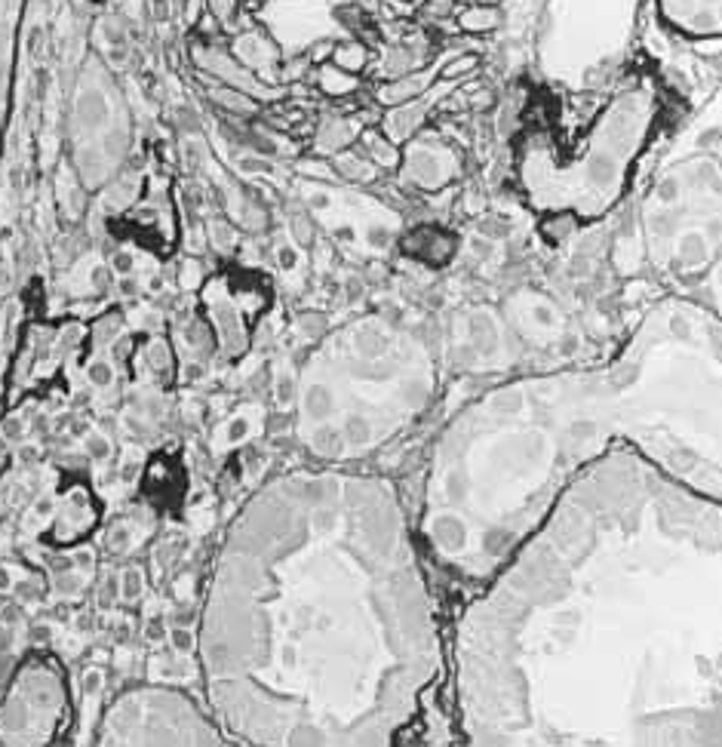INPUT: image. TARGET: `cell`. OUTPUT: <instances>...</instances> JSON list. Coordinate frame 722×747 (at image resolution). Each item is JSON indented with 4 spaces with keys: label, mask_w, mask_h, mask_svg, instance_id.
Returning a JSON list of instances; mask_svg holds the SVG:
<instances>
[{
    "label": "cell",
    "mask_w": 722,
    "mask_h": 747,
    "mask_svg": "<svg viewBox=\"0 0 722 747\" xmlns=\"http://www.w3.org/2000/svg\"><path fill=\"white\" fill-rule=\"evenodd\" d=\"M719 498L618 443L483 581L455 637L471 744H719Z\"/></svg>",
    "instance_id": "obj_1"
},
{
    "label": "cell",
    "mask_w": 722,
    "mask_h": 747,
    "mask_svg": "<svg viewBox=\"0 0 722 747\" xmlns=\"http://www.w3.org/2000/svg\"><path fill=\"white\" fill-rule=\"evenodd\" d=\"M203 621L212 704L249 744H391L443 668L397 486L295 471L243 508Z\"/></svg>",
    "instance_id": "obj_2"
},
{
    "label": "cell",
    "mask_w": 722,
    "mask_h": 747,
    "mask_svg": "<svg viewBox=\"0 0 722 747\" xmlns=\"http://www.w3.org/2000/svg\"><path fill=\"white\" fill-rule=\"evenodd\" d=\"M719 342L713 311L670 296L609 366L517 379L474 400L437 440L424 483L434 560L483 585L563 486L618 443L719 498Z\"/></svg>",
    "instance_id": "obj_3"
},
{
    "label": "cell",
    "mask_w": 722,
    "mask_h": 747,
    "mask_svg": "<svg viewBox=\"0 0 722 747\" xmlns=\"http://www.w3.org/2000/svg\"><path fill=\"white\" fill-rule=\"evenodd\" d=\"M434 388V360L406 329L381 317L338 329L302 369L308 449L332 465L363 459L412 422Z\"/></svg>",
    "instance_id": "obj_4"
},
{
    "label": "cell",
    "mask_w": 722,
    "mask_h": 747,
    "mask_svg": "<svg viewBox=\"0 0 722 747\" xmlns=\"http://www.w3.org/2000/svg\"><path fill=\"white\" fill-rule=\"evenodd\" d=\"M661 114L652 80H636L575 133H532L517 148V179L532 210L578 222L603 219L627 191L630 173Z\"/></svg>",
    "instance_id": "obj_5"
},
{
    "label": "cell",
    "mask_w": 722,
    "mask_h": 747,
    "mask_svg": "<svg viewBox=\"0 0 722 747\" xmlns=\"http://www.w3.org/2000/svg\"><path fill=\"white\" fill-rule=\"evenodd\" d=\"M661 19L692 40H716L722 31V0H655Z\"/></svg>",
    "instance_id": "obj_6"
},
{
    "label": "cell",
    "mask_w": 722,
    "mask_h": 747,
    "mask_svg": "<svg viewBox=\"0 0 722 747\" xmlns=\"http://www.w3.org/2000/svg\"><path fill=\"white\" fill-rule=\"evenodd\" d=\"M403 173L412 185L424 191H440L458 176V154L446 145H412L406 157H400Z\"/></svg>",
    "instance_id": "obj_7"
},
{
    "label": "cell",
    "mask_w": 722,
    "mask_h": 747,
    "mask_svg": "<svg viewBox=\"0 0 722 747\" xmlns=\"http://www.w3.org/2000/svg\"><path fill=\"white\" fill-rule=\"evenodd\" d=\"M194 62L200 68H206L209 74H216L225 87L240 90L249 99H277V96H283V90L268 87L262 77H256L249 68H243L231 53H225L219 47H194Z\"/></svg>",
    "instance_id": "obj_8"
},
{
    "label": "cell",
    "mask_w": 722,
    "mask_h": 747,
    "mask_svg": "<svg viewBox=\"0 0 722 747\" xmlns=\"http://www.w3.org/2000/svg\"><path fill=\"white\" fill-rule=\"evenodd\" d=\"M234 59L249 71H259V77L265 80L268 71L280 62V50L262 31H246L234 40Z\"/></svg>",
    "instance_id": "obj_9"
},
{
    "label": "cell",
    "mask_w": 722,
    "mask_h": 747,
    "mask_svg": "<svg viewBox=\"0 0 722 747\" xmlns=\"http://www.w3.org/2000/svg\"><path fill=\"white\" fill-rule=\"evenodd\" d=\"M357 133H360L357 120H342V117L323 120L320 123V133H317V148L329 151V154H338V151L348 148L357 139Z\"/></svg>",
    "instance_id": "obj_10"
},
{
    "label": "cell",
    "mask_w": 722,
    "mask_h": 747,
    "mask_svg": "<svg viewBox=\"0 0 722 747\" xmlns=\"http://www.w3.org/2000/svg\"><path fill=\"white\" fill-rule=\"evenodd\" d=\"M501 25V10L489 4H471L458 13V28L464 34H489Z\"/></svg>",
    "instance_id": "obj_11"
},
{
    "label": "cell",
    "mask_w": 722,
    "mask_h": 747,
    "mask_svg": "<svg viewBox=\"0 0 722 747\" xmlns=\"http://www.w3.org/2000/svg\"><path fill=\"white\" fill-rule=\"evenodd\" d=\"M332 65L348 74H360L369 65V50L360 40H342V44L332 47Z\"/></svg>",
    "instance_id": "obj_12"
},
{
    "label": "cell",
    "mask_w": 722,
    "mask_h": 747,
    "mask_svg": "<svg viewBox=\"0 0 722 747\" xmlns=\"http://www.w3.org/2000/svg\"><path fill=\"white\" fill-rule=\"evenodd\" d=\"M320 87H323L329 96L354 93V90H357V74H348V71L335 68V65H323V68H320Z\"/></svg>",
    "instance_id": "obj_13"
},
{
    "label": "cell",
    "mask_w": 722,
    "mask_h": 747,
    "mask_svg": "<svg viewBox=\"0 0 722 747\" xmlns=\"http://www.w3.org/2000/svg\"><path fill=\"white\" fill-rule=\"evenodd\" d=\"M366 151L372 154V160L378 163V166H400V157H403V151L388 139V136H375V133H366Z\"/></svg>",
    "instance_id": "obj_14"
},
{
    "label": "cell",
    "mask_w": 722,
    "mask_h": 747,
    "mask_svg": "<svg viewBox=\"0 0 722 747\" xmlns=\"http://www.w3.org/2000/svg\"><path fill=\"white\" fill-rule=\"evenodd\" d=\"M206 7L222 28H234L237 22V0H206Z\"/></svg>",
    "instance_id": "obj_15"
},
{
    "label": "cell",
    "mask_w": 722,
    "mask_h": 747,
    "mask_svg": "<svg viewBox=\"0 0 722 747\" xmlns=\"http://www.w3.org/2000/svg\"><path fill=\"white\" fill-rule=\"evenodd\" d=\"M120 594H123L126 600H136V597L142 594V572H136V569L123 572V581H120Z\"/></svg>",
    "instance_id": "obj_16"
},
{
    "label": "cell",
    "mask_w": 722,
    "mask_h": 747,
    "mask_svg": "<svg viewBox=\"0 0 722 747\" xmlns=\"http://www.w3.org/2000/svg\"><path fill=\"white\" fill-rule=\"evenodd\" d=\"M169 640H173V646H176L179 652H188V649L194 646V637H191L188 631H173V634H169Z\"/></svg>",
    "instance_id": "obj_17"
},
{
    "label": "cell",
    "mask_w": 722,
    "mask_h": 747,
    "mask_svg": "<svg viewBox=\"0 0 722 747\" xmlns=\"http://www.w3.org/2000/svg\"><path fill=\"white\" fill-rule=\"evenodd\" d=\"M10 585H13L10 569H7V566H0V591H10Z\"/></svg>",
    "instance_id": "obj_18"
},
{
    "label": "cell",
    "mask_w": 722,
    "mask_h": 747,
    "mask_svg": "<svg viewBox=\"0 0 722 747\" xmlns=\"http://www.w3.org/2000/svg\"><path fill=\"white\" fill-rule=\"evenodd\" d=\"M480 4H489V7H495V4H498V0H480Z\"/></svg>",
    "instance_id": "obj_19"
},
{
    "label": "cell",
    "mask_w": 722,
    "mask_h": 747,
    "mask_svg": "<svg viewBox=\"0 0 722 747\" xmlns=\"http://www.w3.org/2000/svg\"><path fill=\"white\" fill-rule=\"evenodd\" d=\"M0 443H4V440H0ZM0 452H4V446H0Z\"/></svg>",
    "instance_id": "obj_20"
},
{
    "label": "cell",
    "mask_w": 722,
    "mask_h": 747,
    "mask_svg": "<svg viewBox=\"0 0 722 747\" xmlns=\"http://www.w3.org/2000/svg\"><path fill=\"white\" fill-rule=\"evenodd\" d=\"M406 4H412V0H406Z\"/></svg>",
    "instance_id": "obj_21"
}]
</instances>
